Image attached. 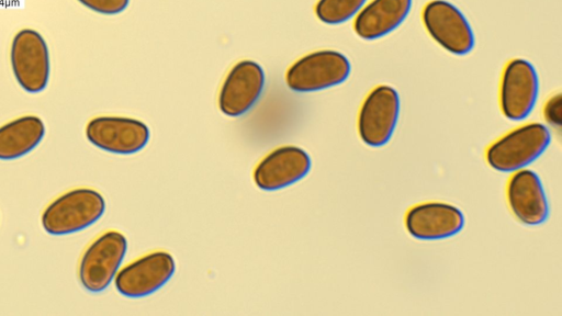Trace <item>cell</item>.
<instances>
[{"instance_id": "13", "label": "cell", "mask_w": 562, "mask_h": 316, "mask_svg": "<svg viewBox=\"0 0 562 316\" xmlns=\"http://www.w3.org/2000/svg\"><path fill=\"white\" fill-rule=\"evenodd\" d=\"M311 166V158L304 149L283 146L262 158L254 171V180L259 189L276 191L303 179Z\"/></svg>"}, {"instance_id": "15", "label": "cell", "mask_w": 562, "mask_h": 316, "mask_svg": "<svg viewBox=\"0 0 562 316\" xmlns=\"http://www.w3.org/2000/svg\"><path fill=\"white\" fill-rule=\"evenodd\" d=\"M413 0H368L353 19V31L373 41L395 31L408 16Z\"/></svg>"}, {"instance_id": "7", "label": "cell", "mask_w": 562, "mask_h": 316, "mask_svg": "<svg viewBox=\"0 0 562 316\" xmlns=\"http://www.w3.org/2000/svg\"><path fill=\"white\" fill-rule=\"evenodd\" d=\"M539 78L533 65L524 58L510 59L499 81V108L515 122L526 120L538 101Z\"/></svg>"}, {"instance_id": "6", "label": "cell", "mask_w": 562, "mask_h": 316, "mask_svg": "<svg viewBox=\"0 0 562 316\" xmlns=\"http://www.w3.org/2000/svg\"><path fill=\"white\" fill-rule=\"evenodd\" d=\"M422 21L429 36L452 55L469 54L474 45V32L467 16L447 0H431L422 11Z\"/></svg>"}, {"instance_id": "12", "label": "cell", "mask_w": 562, "mask_h": 316, "mask_svg": "<svg viewBox=\"0 0 562 316\" xmlns=\"http://www.w3.org/2000/svg\"><path fill=\"white\" fill-rule=\"evenodd\" d=\"M465 218L452 204L431 201L412 206L405 215L407 233L419 240H440L459 234Z\"/></svg>"}, {"instance_id": "17", "label": "cell", "mask_w": 562, "mask_h": 316, "mask_svg": "<svg viewBox=\"0 0 562 316\" xmlns=\"http://www.w3.org/2000/svg\"><path fill=\"white\" fill-rule=\"evenodd\" d=\"M368 0H318L317 19L328 25H338L355 19Z\"/></svg>"}, {"instance_id": "5", "label": "cell", "mask_w": 562, "mask_h": 316, "mask_svg": "<svg viewBox=\"0 0 562 316\" xmlns=\"http://www.w3.org/2000/svg\"><path fill=\"white\" fill-rule=\"evenodd\" d=\"M401 100L391 86L374 87L364 98L358 113V134L370 147H382L394 134L400 117Z\"/></svg>"}, {"instance_id": "10", "label": "cell", "mask_w": 562, "mask_h": 316, "mask_svg": "<svg viewBox=\"0 0 562 316\" xmlns=\"http://www.w3.org/2000/svg\"><path fill=\"white\" fill-rule=\"evenodd\" d=\"M266 83L262 67L250 59L236 63L225 77L220 94L222 113L237 117L247 113L259 100Z\"/></svg>"}, {"instance_id": "8", "label": "cell", "mask_w": 562, "mask_h": 316, "mask_svg": "<svg viewBox=\"0 0 562 316\" xmlns=\"http://www.w3.org/2000/svg\"><path fill=\"white\" fill-rule=\"evenodd\" d=\"M11 66L14 77L23 90L43 91L49 78V54L42 35L31 29L15 34L11 45Z\"/></svg>"}, {"instance_id": "11", "label": "cell", "mask_w": 562, "mask_h": 316, "mask_svg": "<svg viewBox=\"0 0 562 316\" xmlns=\"http://www.w3.org/2000/svg\"><path fill=\"white\" fill-rule=\"evenodd\" d=\"M175 270L176 263L170 253L154 251L120 270L115 275V287L124 296L144 297L164 286Z\"/></svg>"}, {"instance_id": "18", "label": "cell", "mask_w": 562, "mask_h": 316, "mask_svg": "<svg viewBox=\"0 0 562 316\" xmlns=\"http://www.w3.org/2000/svg\"><path fill=\"white\" fill-rule=\"evenodd\" d=\"M88 9L102 14H117L123 12L130 4V0H78Z\"/></svg>"}, {"instance_id": "2", "label": "cell", "mask_w": 562, "mask_h": 316, "mask_svg": "<svg viewBox=\"0 0 562 316\" xmlns=\"http://www.w3.org/2000/svg\"><path fill=\"white\" fill-rule=\"evenodd\" d=\"M105 201L95 190L79 188L52 201L42 214V226L50 235L82 230L101 218Z\"/></svg>"}, {"instance_id": "3", "label": "cell", "mask_w": 562, "mask_h": 316, "mask_svg": "<svg viewBox=\"0 0 562 316\" xmlns=\"http://www.w3.org/2000/svg\"><path fill=\"white\" fill-rule=\"evenodd\" d=\"M351 72L346 55L334 49L308 53L294 61L286 71L285 82L296 92H314L345 82Z\"/></svg>"}, {"instance_id": "4", "label": "cell", "mask_w": 562, "mask_h": 316, "mask_svg": "<svg viewBox=\"0 0 562 316\" xmlns=\"http://www.w3.org/2000/svg\"><path fill=\"white\" fill-rule=\"evenodd\" d=\"M127 240L116 230L97 237L85 250L79 262V280L89 292L105 290L115 278L125 257Z\"/></svg>"}, {"instance_id": "1", "label": "cell", "mask_w": 562, "mask_h": 316, "mask_svg": "<svg viewBox=\"0 0 562 316\" xmlns=\"http://www.w3.org/2000/svg\"><path fill=\"white\" fill-rule=\"evenodd\" d=\"M551 143L550 128L539 122L522 124L497 138L486 149L488 166L499 172H515L536 161Z\"/></svg>"}, {"instance_id": "9", "label": "cell", "mask_w": 562, "mask_h": 316, "mask_svg": "<svg viewBox=\"0 0 562 316\" xmlns=\"http://www.w3.org/2000/svg\"><path fill=\"white\" fill-rule=\"evenodd\" d=\"M88 140L98 148L121 155L135 154L148 143V126L136 119L124 116H98L86 127Z\"/></svg>"}, {"instance_id": "14", "label": "cell", "mask_w": 562, "mask_h": 316, "mask_svg": "<svg viewBox=\"0 0 562 316\" xmlns=\"http://www.w3.org/2000/svg\"><path fill=\"white\" fill-rule=\"evenodd\" d=\"M506 198L514 216L524 225L543 224L549 216V203L539 176L531 169L513 172L506 187Z\"/></svg>"}, {"instance_id": "19", "label": "cell", "mask_w": 562, "mask_h": 316, "mask_svg": "<svg viewBox=\"0 0 562 316\" xmlns=\"http://www.w3.org/2000/svg\"><path fill=\"white\" fill-rule=\"evenodd\" d=\"M543 117L546 122L554 127L560 128L562 124V98L561 93L551 95L543 106Z\"/></svg>"}, {"instance_id": "16", "label": "cell", "mask_w": 562, "mask_h": 316, "mask_svg": "<svg viewBox=\"0 0 562 316\" xmlns=\"http://www.w3.org/2000/svg\"><path fill=\"white\" fill-rule=\"evenodd\" d=\"M45 126L35 115H25L0 126V159L13 160L32 151L43 139Z\"/></svg>"}]
</instances>
